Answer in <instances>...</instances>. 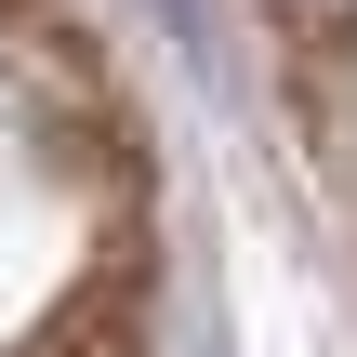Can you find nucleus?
<instances>
[{"label": "nucleus", "mask_w": 357, "mask_h": 357, "mask_svg": "<svg viewBox=\"0 0 357 357\" xmlns=\"http://www.w3.org/2000/svg\"><path fill=\"white\" fill-rule=\"evenodd\" d=\"M318 13H357V0H318Z\"/></svg>", "instance_id": "nucleus-1"}]
</instances>
